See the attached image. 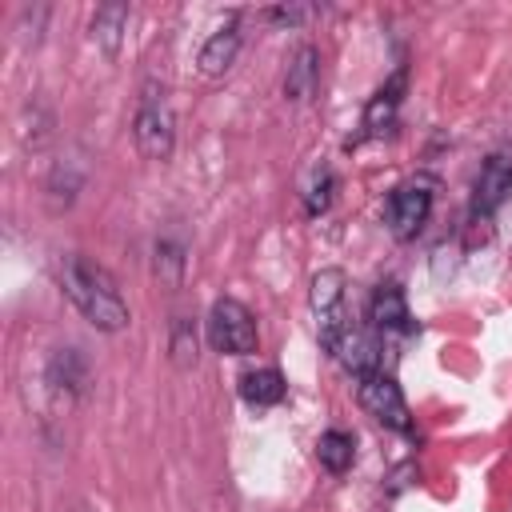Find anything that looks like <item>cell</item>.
<instances>
[{
  "instance_id": "cell-1",
  "label": "cell",
  "mask_w": 512,
  "mask_h": 512,
  "mask_svg": "<svg viewBox=\"0 0 512 512\" xmlns=\"http://www.w3.org/2000/svg\"><path fill=\"white\" fill-rule=\"evenodd\" d=\"M60 288L92 328H100V332H124L128 328V304H124L108 268H100L84 256H64L60 260Z\"/></svg>"
},
{
  "instance_id": "cell-2",
  "label": "cell",
  "mask_w": 512,
  "mask_h": 512,
  "mask_svg": "<svg viewBox=\"0 0 512 512\" xmlns=\"http://www.w3.org/2000/svg\"><path fill=\"white\" fill-rule=\"evenodd\" d=\"M132 140H136V152L144 160H168L172 156L176 116H172V104H168L164 88L144 84L140 104H136V116H132Z\"/></svg>"
},
{
  "instance_id": "cell-3",
  "label": "cell",
  "mask_w": 512,
  "mask_h": 512,
  "mask_svg": "<svg viewBox=\"0 0 512 512\" xmlns=\"http://www.w3.org/2000/svg\"><path fill=\"white\" fill-rule=\"evenodd\" d=\"M344 272L340 268H320L308 284V304H312V316H316V332H320V344L328 352H336L340 336L352 328L348 320V308H344Z\"/></svg>"
},
{
  "instance_id": "cell-4",
  "label": "cell",
  "mask_w": 512,
  "mask_h": 512,
  "mask_svg": "<svg viewBox=\"0 0 512 512\" xmlns=\"http://www.w3.org/2000/svg\"><path fill=\"white\" fill-rule=\"evenodd\" d=\"M208 344L216 352H228V356H252L256 344H260V332H256V320L252 312L232 300V296H220L208 312Z\"/></svg>"
},
{
  "instance_id": "cell-5",
  "label": "cell",
  "mask_w": 512,
  "mask_h": 512,
  "mask_svg": "<svg viewBox=\"0 0 512 512\" xmlns=\"http://www.w3.org/2000/svg\"><path fill=\"white\" fill-rule=\"evenodd\" d=\"M432 200H436V184H432V180H404L400 188H392L388 208H384L392 236H396V240H412V236L428 224Z\"/></svg>"
},
{
  "instance_id": "cell-6",
  "label": "cell",
  "mask_w": 512,
  "mask_h": 512,
  "mask_svg": "<svg viewBox=\"0 0 512 512\" xmlns=\"http://www.w3.org/2000/svg\"><path fill=\"white\" fill-rule=\"evenodd\" d=\"M356 400H360V408H364L368 416H376L380 424H388V428H396V432H412V416H408L404 392H400V384H396L384 368L360 376Z\"/></svg>"
},
{
  "instance_id": "cell-7",
  "label": "cell",
  "mask_w": 512,
  "mask_h": 512,
  "mask_svg": "<svg viewBox=\"0 0 512 512\" xmlns=\"http://www.w3.org/2000/svg\"><path fill=\"white\" fill-rule=\"evenodd\" d=\"M44 380L56 396L64 400H80L88 396V384H92V364L80 348H52L48 356V368H44Z\"/></svg>"
},
{
  "instance_id": "cell-8",
  "label": "cell",
  "mask_w": 512,
  "mask_h": 512,
  "mask_svg": "<svg viewBox=\"0 0 512 512\" xmlns=\"http://www.w3.org/2000/svg\"><path fill=\"white\" fill-rule=\"evenodd\" d=\"M368 320H372V328L376 332H416V320H412V312H408V300H404V292H400V284H380L376 292H372V308H368Z\"/></svg>"
},
{
  "instance_id": "cell-9",
  "label": "cell",
  "mask_w": 512,
  "mask_h": 512,
  "mask_svg": "<svg viewBox=\"0 0 512 512\" xmlns=\"http://www.w3.org/2000/svg\"><path fill=\"white\" fill-rule=\"evenodd\" d=\"M508 184H512V168H508L500 156H492V160L480 168V180H476V192H472V224L492 220V212H496L500 196L508 192Z\"/></svg>"
},
{
  "instance_id": "cell-10",
  "label": "cell",
  "mask_w": 512,
  "mask_h": 512,
  "mask_svg": "<svg viewBox=\"0 0 512 512\" xmlns=\"http://www.w3.org/2000/svg\"><path fill=\"white\" fill-rule=\"evenodd\" d=\"M128 16H132V8L124 0H104L96 8V16H92V44L108 60L120 56V44H124V32H128Z\"/></svg>"
},
{
  "instance_id": "cell-11",
  "label": "cell",
  "mask_w": 512,
  "mask_h": 512,
  "mask_svg": "<svg viewBox=\"0 0 512 512\" xmlns=\"http://www.w3.org/2000/svg\"><path fill=\"white\" fill-rule=\"evenodd\" d=\"M236 56H240V28H236V20H228V24H220V28L204 40L196 64H200V72H204L208 80H216V76H224V72L236 64Z\"/></svg>"
},
{
  "instance_id": "cell-12",
  "label": "cell",
  "mask_w": 512,
  "mask_h": 512,
  "mask_svg": "<svg viewBox=\"0 0 512 512\" xmlns=\"http://www.w3.org/2000/svg\"><path fill=\"white\" fill-rule=\"evenodd\" d=\"M316 80H320V48L316 44H300L284 68V100L292 104H304L312 92H316Z\"/></svg>"
},
{
  "instance_id": "cell-13",
  "label": "cell",
  "mask_w": 512,
  "mask_h": 512,
  "mask_svg": "<svg viewBox=\"0 0 512 512\" xmlns=\"http://www.w3.org/2000/svg\"><path fill=\"white\" fill-rule=\"evenodd\" d=\"M404 84H408V76L400 68V72H392V80L384 88H376V96L364 108V132L368 136H380L384 128L396 124V112H400V100H404Z\"/></svg>"
},
{
  "instance_id": "cell-14",
  "label": "cell",
  "mask_w": 512,
  "mask_h": 512,
  "mask_svg": "<svg viewBox=\"0 0 512 512\" xmlns=\"http://www.w3.org/2000/svg\"><path fill=\"white\" fill-rule=\"evenodd\" d=\"M332 356H336L356 380L368 376V372H380V348H376V340H372L368 332H360V328H348V332L340 336V344H336Z\"/></svg>"
},
{
  "instance_id": "cell-15",
  "label": "cell",
  "mask_w": 512,
  "mask_h": 512,
  "mask_svg": "<svg viewBox=\"0 0 512 512\" xmlns=\"http://www.w3.org/2000/svg\"><path fill=\"white\" fill-rule=\"evenodd\" d=\"M80 184H84V164H80L76 156H68V160L60 156V160L52 164V172H48V184H44L48 208H52V212H64V208H72V200H76Z\"/></svg>"
},
{
  "instance_id": "cell-16",
  "label": "cell",
  "mask_w": 512,
  "mask_h": 512,
  "mask_svg": "<svg viewBox=\"0 0 512 512\" xmlns=\"http://www.w3.org/2000/svg\"><path fill=\"white\" fill-rule=\"evenodd\" d=\"M284 392H288V384H284V376L276 368H256V372L240 376V396L252 408H272V404L284 400Z\"/></svg>"
},
{
  "instance_id": "cell-17",
  "label": "cell",
  "mask_w": 512,
  "mask_h": 512,
  "mask_svg": "<svg viewBox=\"0 0 512 512\" xmlns=\"http://www.w3.org/2000/svg\"><path fill=\"white\" fill-rule=\"evenodd\" d=\"M168 356H172V364H176L180 372L196 368V360H200V336H196V324H192L188 316H176V320H172Z\"/></svg>"
},
{
  "instance_id": "cell-18",
  "label": "cell",
  "mask_w": 512,
  "mask_h": 512,
  "mask_svg": "<svg viewBox=\"0 0 512 512\" xmlns=\"http://www.w3.org/2000/svg\"><path fill=\"white\" fill-rule=\"evenodd\" d=\"M152 276L168 292L180 288V280H184V248L176 240H156V248H152Z\"/></svg>"
},
{
  "instance_id": "cell-19",
  "label": "cell",
  "mask_w": 512,
  "mask_h": 512,
  "mask_svg": "<svg viewBox=\"0 0 512 512\" xmlns=\"http://www.w3.org/2000/svg\"><path fill=\"white\" fill-rule=\"evenodd\" d=\"M316 456H320V464H324L328 472H348V468H352V460H356V440H352L348 432L332 428V432H324V436H320Z\"/></svg>"
},
{
  "instance_id": "cell-20",
  "label": "cell",
  "mask_w": 512,
  "mask_h": 512,
  "mask_svg": "<svg viewBox=\"0 0 512 512\" xmlns=\"http://www.w3.org/2000/svg\"><path fill=\"white\" fill-rule=\"evenodd\" d=\"M332 192H336L332 168H316V176H312V184H308V192H304V212H308V216H324L328 204H332Z\"/></svg>"
},
{
  "instance_id": "cell-21",
  "label": "cell",
  "mask_w": 512,
  "mask_h": 512,
  "mask_svg": "<svg viewBox=\"0 0 512 512\" xmlns=\"http://www.w3.org/2000/svg\"><path fill=\"white\" fill-rule=\"evenodd\" d=\"M44 20H48V4H24V8H20L16 32H20V44H24V48H36V44H40Z\"/></svg>"
},
{
  "instance_id": "cell-22",
  "label": "cell",
  "mask_w": 512,
  "mask_h": 512,
  "mask_svg": "<svg viewBox=\"0 0 512 512\" xmlns=\"http://www.w3.org/2000/svg\"><path fill=\"white\" fill-rule=\"evenodd\" d=\"M28 112H32V128H20V140H24V148L36 152V148H44L48 136H52V112H48L40 100H32Z\"/></svg>"
},
{
  "instance_id": "cell-23",
  "label": "cell",
  "mask_w": 512,
  "mask_h": 512,
  "mask_svg": "<svg viewBox=\"0 0 512 512\" xmlns=\"http://www.w3.org/2000/svg\"><path fill=\"white\" fill-rule=\"evenodd\" d=\"M492 220H496V232H500V240L512 248V184H508V192L500 196V204H496Z\"/></svg>"
},
{
  "instance_id": "cell-24",
  "label": "cell",
  "mask_w": 512,
  "mask_h": 512,
  "mask_svg": "<svg viewBox=\"0 0 512 512\" xmlns=\"http://www.w3.org/2000/svg\"><path fill=\"white\" fill-rule=\"evenodd\" d=\"M316 8H308V4H280V8H268L264 16L268 20H280V24H300V20H308Z\"/></svg>"
},
{
  "instance_id": "cell-25",
  "label": "cell",
  "mask_w": 512,
  "mask_h": 512,
  "mask_svg": "<svg viewBox=\"0 0 512 512\" xmlns=\"http://www.w3.org/2000/svg\"><path fill=\"white\" fill-rule=\"evenodd\" d=\"M408 476H416V464H404V468H396V472H392V484H388V492H400L404 484H412Z\"/></svg>"
},
{
  "instance_id": "cell-26",
  "label": "cell",
  "mask_w": 512,
  "mask_h": 512,
  "mask_svg": "<svg viewBox=\"0 0 512 512\" xmlns=\"http://www.w3.org/2000/svg\"><path fill=\"white\" fill-rule=\"evenodd\" d=\"M80 512H84V508H80Z\"/></svg>"
}]
</instances>
